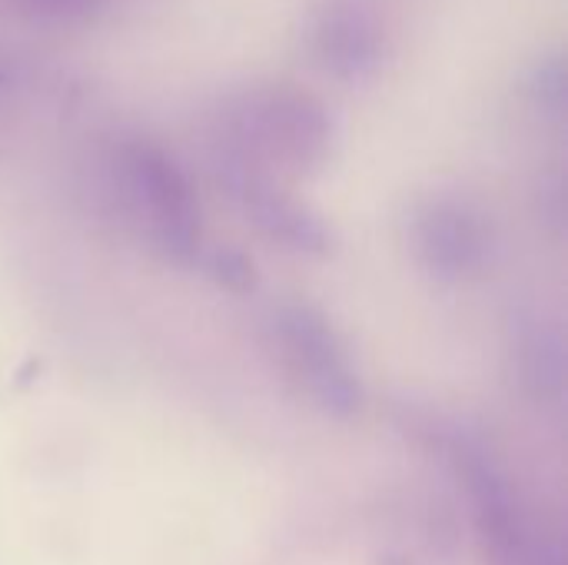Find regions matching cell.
Returning <instances> with one entry per match:
<instances>
[{
	"mask_svg": "<svg viewBox=\"0 0 568 565\" xmlns=\"http://www.w3.org/2000/svg\"><path fill=\"white\" fill-rule=\"evenodd\" d=\"M120 200L140 236L173 263L200 256V203L173 157L150 143H130L116 163Z\"/></svg>",
	"mask_w": 568,
	"mask_h": 565,
	"instance_id": "7a4b0ae2",
	"label": "cell"
},
{
	"mask_svg": "<svg viewBox=\"0 0 568 565\" xmlns=\"http://www.w3.org/2000/svg\"><path fill=\"white\" fill-rule=\"evenodd\" d=\"M206 273L230 293H250L256 286L253 260L240 250H213L206 256Z\"/></svg>",
	"mask_w": 568,
	"mask_h": 565,
	"instance_id": "ba28073f",
	"label": "cell"
},
{
	"mask_svg": "<svg viewBox=\"0 0 568 565\" xmlns=\"http://www.w3.org/2000/svg\"><path fill=\"white\" fill-rule=\"evenodd\" d=\"M523 373L526 383H532L539 393L562 386V343L549 336L546 330H532L523 340Z\"/></svg>",
	"mask_w": 568,
	"mask_h": 565,
	"instance_id": "52a82bcc",
	"label": "cell"
},
{
	"mask_svg": "<svg viewBox=\"0 0 568 565\" xmlns=\"http://www.w3.org/2000/svg\"><path fill=\"white\" fill-rule=\"evenodd\" d=\"M233 163L273 176V170L310 173L333 143L326 110L296 90H266L240 100L230 117Z\"/></svg>",
	"mask_w": 568,
	"mask_h": 565,
	"instance_id": "6da1fadb",
	"label": "cell"
},
{
	"mask_svg": "<svg viewBox=\"0 0 568 565\" xmlns=\"http://www.w3.org/2000/svg\"><path fill=\"white\" fill-rule=\"evenodd\" d=\"M419 266L443 283H466L493 260V230L473 206L459 200L426 203L409 230Z\"/></svg>",
	"mask_w": 568,
	"mask_h": 565,
	"instance_id": "277c9868",
	"label": "cell"
},
{
	"mask_svg": "<svg viewBox=\"0 0 568 565\" xmlns=\"http://www.w3.org/2000/svg\"><path fill=\"white\" fill-rule=\"evenodd\" d=\"M320 53L339 77H363L379 63L383 37L369 13L353 3L333 7L320 23Z\"/></svg>",
	"mask_w": 568,
	"mask_h": 565,
	"instance_id": "8992f818",
	"label": "cell"
},
{
	"mask_svg": "<svg viewBox=\"0 0 568 565\" xmlns=\"http://www.w3.org/2000/svg\"><path fill=\"white\" fill-rule=\"evenodd\" d=\"M226 176H230V186L240 196L246 216L266 240L280 243L283 250L310 253V256H326L336 246L333 226L313 206H306L290 190H283L273 176L256 173L233 160H230Z\"/></svg>",
	"mask_w": 568,
	"mask_h": 565,
	"instance_id": "5b68a950",
	"label": "cell"
},
{
	"mask_svg": "<svg viewBox=\"0 0 568 565\" xmlns=\"http://www.w3.org/2000/svg\"><path fill=\"white\" fill-rule=\"evenodd\" d=\"M270 330L283 370L313 406L336 420L359 413L363 383L339 333L320 310L306 303H286L273 313Z\"/></svg>",
	"mask_w": 568,
	"mask_h": 565,
	"instance_id": "3957f363",
	"label": "cell"
}]
</instances>
